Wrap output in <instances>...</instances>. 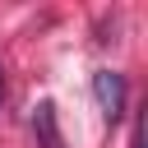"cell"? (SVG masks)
Returning a JSON list of instances; mask_svg holds the SVG:
<instances>
[{
  "mask_svg": "<svg viewBox=\"0 0 148 148\" xmlns=\"http://www.w3.org/2000/svg\"><path fill=\"white\" fill-rule=\"evenodd\" d=\"M92 97H97L106 120H120V111H125V79L116 69H97L92 74Z\"/></svg>",
  "mask_w": 148,
  "mask_h": 148,
  "instance_id": "1",
  "label": "cell"
},
{
  "mask_svg": "<svg viewBox=\"0 0 148 148\" xmlns=\"http://www.w3.org/2000/svg\"><path fill=\"white\" fill-rule=\"evenodd\" d=\"M32 130H37V139H42V148H65L60 125H56V106H51V102H37V111H32Z\"/></svg>",
  "mask_w": 148,
  "mask_h": 148,
  "instance_id": "2",
  "label": "cell"
},
{
  "mask_svg": "<svg viewBox=\"0 0 148 148\" xmlns=\"http://www.w3.org/2000/svg\"><path fill=\"white\" fill-rule=\"evenodd\" d=\"M0 97H5V69H0Z\"/></svg>",
  "mask_w": 148,
  "mask_h": 148,
  "instance_id": "3",
  "label": "cell"
}]
</instances>
